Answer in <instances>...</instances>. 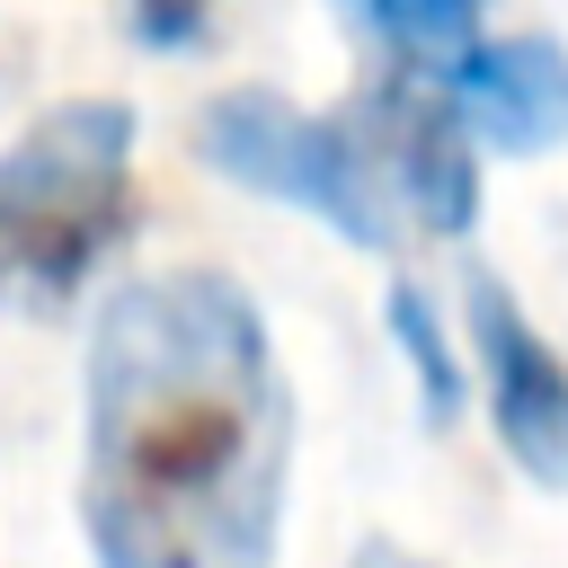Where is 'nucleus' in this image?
I'll use <instances>...</instances> for the list:
<instances>
[{"mask_svg": "<svg viewBox=\"0 0 568 568\" xmlns=\"http://www.w3.org/2000/svg\"><path fill=\"white\" fill-rule=\"evenodd\" d=\"M390 337H399V355H408V373H417V408H426V426H453L470 373H462V346L444 337V320H435V302H426L417 284H390Z\"/></svg>", "mask_w": 568, "mask_h": 568, "instance_id": "obj_8", "label": "nucleus"}, {"mask_svg": "<svg viewBox=\"0 0 568 568\" xmlns=\"http://www.w3.org/2000/svg\"><path fill=\"white\" fill-rule=\"evenodd\" d=\"M124 27L151 53H195L213 36V0H124Z\"/></svg>", "mask_w": 568, "mask_h": 568, "instance_id": "obj_9", "label": "nucleus"}, {"mask_svg": "<svg viewBox=\"0 0 568 568\" xmlns=\"http://www.w3.org/2000/svg\"><path fill=\"white\" fill-rule=\"evenodd\" d=\"M462 311H470L462 337H470L479 399H488V426H497L506 462L532 488H568V355L532 328V311L515 302V284L488 275V266H470Z\"/></svg>", "mask_w": 568, "mask_h": 568, "instance_id": "obj_5", "label": "nucleus"}, {"mask_svg": "<svg viewBox=\"0 0 568 568\" xmlns=\"http://www.w3.org/2000/svg\"><path fill=\"white\" fill-rule=\"evenodd\" d=\"M346 18V36H364L382 53V71H426L444 80L479 36H488V9L497 0H328Z\"/></svg>", "mask_w": 568, "mask_h": 568, "instance_id": "obj_7", "label": "nucleus"}, {"mask_svg": "<svg viewBox=\"0 0 568 568\" xmlns=\"http://www.w3.org/2000/svg\"><path fill=\"white\" fill-rule=\"evenodd\" d=\"M293 382L222 266L124 275L89 320L80 532L98 568H275Z\"/></svg>", "mask_w": 568, "mask_h": 568, "instance_id": "obj_1", "label": "nucleus"}, {"mask_svg": "<svg viewBox=\"0 0 568 568\" xmlns=\"http://www.w3.org/2000/svg\"><path fill=\"white\" fill-rule=\"evenodd\" d=\"M133 213V106L71 98L0 151V311H62Z\"/></svg>", "mask_w": 568, "mask_h": 568, "instance_id": "obj_2", "label": "nucleus"}, {"mask_svg": "<svg viewBox=\"0 0 568 568\" xmlns=\"http://www.w3.org/2000/svg\"><path fill=\"white\" fill-rule=\"evenodd\" d=\"M346 568H444V559H426V550H408V541L373 532V541H355V559H346Z\"/></svg>", "mask_w": 568, "mask_h": 568, "instance_id": "obj_10", "label": "nucleus"}, {"mask_svg": "<svg viewBox=\"0 0 568 568\" xmlns=\"http://www.w3.org/2000/svg\"><path fill=\"white\" fill-rule=\"evenodd\" d=\"M355 133H364V160L382 178V204L399 231H426V240H462L479 222V142L453 106L444 80L426 71H373L364 98H346Z\"/></svg>", "mask_w": 568, "mask_h": 568, "instance_id": "obj_4", "label": "nucleus"}, {"mask_svg": "<svg viewBox=\"0 0 568 568\" xmlns=\"http://www.w3.org/2000/svg\"><path fill=\"white\" fill-rule=\"evenodd\" d=\"M195 151H204L213 178L328 222L346 248L390 257V240H399V222L382 204V178H373L364 133H355L346 106L337 115H311V106L275 98V89H231V98H213L195 115Z\"/></svg>", "mask_w": 568, "mask_h": 568, "instance_id": "obj_3", "label": "nucleus"}, {"mask_svg": "<svg viewBox=\"0 0 568 568\" xmlns=\"http://www.w3.org/2000/svg\"><path fill=\"white\" fill-rule=\"evenodd\" d=\"M462 124L497 160H541L568 142V44L559 36H479L444 71Z\"/></svg>", "mask_w": 568, "mask_h": 568, "instance_id": "obj_6", "label": "nucleus"}]
</instances>
